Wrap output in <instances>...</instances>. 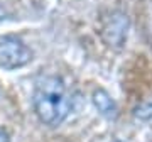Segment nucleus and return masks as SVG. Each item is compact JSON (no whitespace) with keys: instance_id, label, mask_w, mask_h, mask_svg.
Masks as SVG:
<instances>
[{"instance_id":"nucleus-1","label":"nucleus","mask_w":152,"mask_h":142,"mask_svg":"<svg viewBox=\"0 0 152 142\" xmlns=\"http://www.w3.org/2000/svg\"><path fill=\"white\" fill-rule=\"evenodd\" d=\"M32 105L37 119L44 125H61L71 112V100L64 81L53 75L41 76L34 86Z\"/></svg>"},{"instance_id":"nucleus-2","label":"nucleus","mask_w":152,"mask_h":142,"mask_svg":"<svg viewBox=\"0 0 152 142\" xmlns=\"http://www.w3.org/2000/svg\"><path fill=\"white\" fill-rule=\"evenodd\" d=\"M32 61V51L15 36H0V68L17 70Z\"/></svg>"},{"instance_id":"nucleus-3","label":"nucleus","mask_w":152,"mask_h":142,"mask_svg":"<svg viewBox=\"0 0 152 142\" xmlns=\"http://www.w3.org/2000/svg\"><path fill=\"white\" fill-rule=\"evenodd\" d=\"M127 29H129V19L122 12H113L105 22L102 36L105 42L112 48H120L127 39Z\"/></svg>"},{"instance_id":"nucleus-4","label":"nucleus","mask_w":152,"mask_h":142,"mask_svg":"<svg viewBox=\"0 0 152 142\" xmlns=\"http://www.w3.org/2000/svg\"><path fill=\"white\" fill-rule=\"evenodd\" d=\"M93 105L100 112V115H103L108 120H115L118 117V107L115 103V100L110 97L108 91H105L102 88L95 90L93 93Z\"/></svg>"},{"instance_id":"nucleus-5","label":"nucleus","mask_w":152,"mask_h":142,"mask_svg":"<svg viewBox=\"0 0 152 142\" xmlns=\"http://www.w3.org/2000/svg\"><path fill=\"white\" fill-rule=\"evenodd\" d=\"M134 117L140 122H152V98L137 105L134 110Z\"/></svg>"},{"instance_id":"nucleus-6","label":"nucleus","mask_w":152,"mask_h":142,"mask_svg":"<svg viewBox=\"0 0 152 142\" xmlns=\"http://www.w3.org/2000/svg\"><path fill=\"white\" fill-rule=\"evenodd\" d=\"M0 142H10V139H9V134H7L4 129H0Z\"/></svg>"},{"instance_id":"nucleus-7","label":"nucleus","mask_w":152,"mask_h":142,"mask_svg":"<svg viewBox=\"0 0 152 142\" xmlns=\"http://www.w3.org/2000/svg\"><path fill=\"white\" fill-rule=\"evenodd\" d=\"M5 19H7V10L4 9V5H0V22L5 20Z\"/></svg>"},{"instance_id":"nucleus-8","label":"nucleus","mask_w":152,"mask_h":142,"mask_svg":"<svg viewBox=\"0 0 152 142\" xmlns=\"http://www.w3.org/2000/svg\"><path fill=\"white\" fill-rule=\"evenodd\" d=\"M112 142H120V141H112Z\"/></svg>"}]
</instances>
